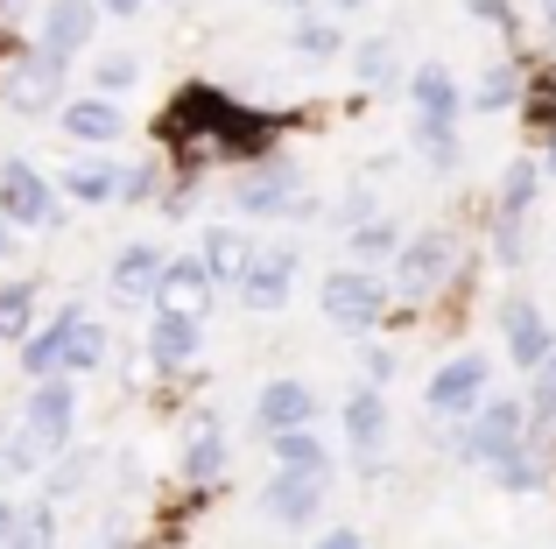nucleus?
Listing matches in <instances>:
<instances>
[{"mask_svg": "<svg viewBox=\"0 0 556 549\" xmlns=\"http://www.w3.org/2000/svg\"><path fill=\"white\" fill-rule=\"evenodd\" d=\"M549 480V465L521 444V451H507V458H493V486H507V494H535V486Z\"/></svg>", "mask_w": 556, "mask_h": 549, "instance_id": "nucleus-29", "label": "nucleus"}, {"mask_svg": "<svg viewBox=\"0 0 556 549\" xmlns=\"http://www.w3.org/2000/svg\"><path fill=\"white\" fill-rule=\"evenodd\" d=\"M71 317H78V303H64L42 331H28V339H22V373H28V381L64 373V331H71Z\"/></svg>", "mask_w": 556, "mask_h": 549, "instance_id": "nucleus-20", "label": "nucleus"}, {"mask_svg": "<svg viewBox=\"0 0 556 549\" xmlns=\"http://www.w3.org/2000/svg\"><path fill=\"white\" fill-rule=\"evenodd\" d=\"M388 373H394V359H388V353H367V381L380 387V381H388Z\"/></svg>", "mask_w": 556, "mask_h": 549, "instance_id": "nucleus-44", "label": "nucleus"}, {"mask_svg": "<svg viewBox=\"0 0 556 549\" xmlns=\"http://www.w3.org/2000/svg\"><path fill=\"white\" fill-rule=\"evenodd\" d=\"M268 458L275 465H303V472H331V451H325V437H317L311 423L303 430H268Z\"/></svg>", "mask_w": 556, "mask_h": 549, "instance_id": "nucleus-27", "label": "nucleus"}, {"mask_svg": "<svg viewBox=\"0 0 556 549\" xmlns=\"http://www.w3.org/2000/svg\"><path fill=\"white\" fill-rule=\"evenodd\" d=\"M254 423H261V437H268V430H303V423H317V387L296 381V373L268 381V387L254 395Z\"/></svg>", "mask_w": 556, "mask_h": 549, "instance_id": "nucleus-11", "label": "nucleus"}, {"mask_svg": "<svg viewBox=\"0 0 556 549\" xmlns=\"http://www.w3.org/2000/svg\"><path fill=\"white\" fill-rule=\"evenodd\" d=\"M85 549H121V542H113V536H92V542H85Z\"/></svg>", "mask_w": 556, "mask_h": 549, "instance_id": "nucleus-50", "label": "nucleus"}, {"mask_svg": "<svg viewBox=\"0 0 556 549\" xmlns=\"http://www.w3.org/2000/svg\"><path fill=\"white\" fill-rule=\"evenodd\" d=\"M42 465V451L22 437V423H8L0 430V486H14V480H28V472Z\"/></svg>", "mask_w": 556, "mask_h": 549, "instance_id": "nucleus-33", "label": "nucleus"}, {"mask_svg": "<svg viewBox=\"0 0 556 549\" xmlns=\"http://www.w3.org/2000/svg\"><path fill=\"white\" fill-rule=\"evenodd\" d=\"M204 268L218 274V282H240V268L254 261V240H247V226H204Z\"/></svg>", "mask_w": 556, "mask_h": 549, "instance_id": "nucleus-25", "label": "nucleus"}, {"mask_svg": "<svg viewBox=\"0 0 556 549\" xmlns=\"http://www.w3.org/2000/svg\"><path fill=\"white\" fill-rule=\"evenodd\" d=\"M486 381H493L486 353H458L451 367H437V373H430V409H437V416H458V409H472V401L486 395Z\"/></svg>", "mask_w": 556, "mask_h": 549, "instance_id": "nucleus-13", "label": "nucleus"}, {"mask_svg": "<svg viewBox=\"0 0 556 549\" xmlns=\"http://www.w3.org/2000/svg\"><path fill=\"white\" fill-rule=\"evenodd\" d=\"M14 233H22V226H8V219H0V261H14Z\"/></svg>", "mask_w": 556, "mask_h": 549, "instance_id": "nucleus-48", "label": "nucleus"}, {"mask_svg": "<svg viewBox=\"0 0 556 549\" xmlns=\"http://www.w3.org/2000/svg\"><path fill=\"white\" fill-rule=\"evenodd\" d=\"M56 120H64V135H71V141H85V149H106V141H121V135H127V113L113 106L106 92L56 106Z\"/></svg>", "mask_w": 556, "mask_h": 549, "instance_id": "nucleus-19", "label": "nucleus"}, {"mask_svg": "<svg viewBox=\"0 0 556 549\" xmlns=\"http://www.w3.org/2000/svg\"><path fill=\"white\" fill-rule=\"evenodd\" d=\"M14 522H22V508H14V500H0V549H8V536H14Z\"/></svg>", "mask_w": 556, "mask_h": 549, "instance_id": "nucleus-45", "label": "nucleus"}, {"mask_svg": "<svg viewBox=\"0 0 556 549\" xmlns=\"http://www.w3.org/2000/svg\"><path fill=\"white\" fill-rule=\"evenodd\" d=\"M22 437L36 444L42 458L71 451V430H78V381L71 373H50V381H28V401H22Z\"/></svg>", "mask_w": 556, "mask_h": 549, "instance_id": "nucleus-2", "label": "nucleus"}, {"mask_svg": "<svg viewBox=\"0 0 556 549\" xmlns=\"http://www.w3.org/2000/svg\"><path fill=\"white\" fill-rule=\"evenodd\" d=\"M232 205L247 212V219H268V212H296L303 205V177L289 163H275V155H261V163H247V177L232 183Z\"/></svg>", "mask_w": 556, "mask_h": 549, "instance_id": "nucleus-6", "label": "nucleus"}, {"mask_svg": "<svg viewBox=\"0 0 556 549\" xmlns=\"http://www.w3.org/2000/svg\"><path fill=\"white\" fill-rule=\"evenodd\" d=\"M353 254H359V261H388V254H402V233H394L388 219H380V226H359V233H353Z\"/></svg>", "mask_w": 556, "mask_h": 549, "instance_id": "nucleus-37", "label": "nucleus"}, {"mask_svg": "<svg viewBox=\"0 0 556 549\" xmlns=\"http://www.w3.org/2000/svg\"><path fill=\"white\" fill-rule=\"evenodd\" d=\"M416 141H422V155H430L437 169H451V163H458V135H451L444 120H416Z\"/></svg>", "mask_w": 556, "mask_h": 549, "instance_id": "nucleus-36", "label": "nucleus"}, {"mask_svg": "<svg viewBox=\"0 0 556 549\" xmlns=\"http://www.w3.org/2000/svg\"><path fill=\"white\" fill-rule=\"evenodd\" d=\"M289 289H296V254H289V247H268V254H261L254 247V261L240 268V303L254 317H275L289 303Z\"/></svg>", "mask_w": 556, "mask_h": 549, "instance_id": "nucleus-7", "label": "nucleus"}, {"mask_svg": "<svg viewBox=\"0 0 556 549\" xmlns=\"http://www.w3.org/2000/svg\"><path fill=\"white\" fill-rule=\"evenodd\" d=\"M232 106H240V99L218 92V85H184V92L155 113V141H163L169 155H204L218 141V127L232 120Z\"/></svg>", "mask_w": 556, "mask_h": 549, "instance_id": "nucleus-1", "label": "nucleus"}, {"mask_svg": "<svg viewBox=\"0 0 556 549\" xmlns=\"http://www.w3.org/2000/svg\"><path fill=\"white\" fill-rule=\"evenodd\" d=\"M353 64H359V78H388V64H394V50H388V36H374V42H359V56H353Z\"/></svg>", "mask_w": 556, "mask_h": 549, "instance_id": "nucleus-40", "label": "nucleus"}, {"mask_svg": "<svg viewBox=\"0 0 556 549\" xmlns=\"http://www.w3.org/2000/svg\"><path fill=\"white\" fill-rule=\"evenodd\" d=\"M345 437H353V458H359V472H374L380 465V444H388V401H380V387L367 381L353 401H345Z\"/></svg>", "mask_w": 556, "mask_h": 549, "instance_id": "nucleus-18", "label": "nucleus"}, {"mask_svg": "<svg viewBox=\"0 0 556 549\" xmlns=\"http://www.w3.org/2000/svg\"><path fill=\"white\" fill-rule=\"evenodd\" d=\"M515 99H521V71H515V64H486V78H479V92L465 99V106L501 113V106H515Z\"/></svg>", "mask_w": 556, "mask_h": 549, "instance_id": "nucleus-32", "label": "nucleus"}, {"mask_svg": "<svg viewBox=\"0 0 556 549\" xmlns=\"http://www.w3.org/2000/svg\"><path fill=\"white\" fill-rule=\"evenodd\" d=\"M331 8H345V14H353V8H367V0H331Z\"/></svg>", "mask_w": 556, "mask_h": 549, "instance_id": "nucleus-51", "label": "nucleus"}, {"mask_svg": "<svg viewBox=\"0 0 556 549\" xmlns=\"http://www.w3.org/2000/svg\"><path fill=\"white\" fill-rule=\"evenodd\" d=\"M56 191H64L71 205H113V197H121V169L99 163V155H78V163L64 169V183H56Z\"/></svg>", "mask_w": 556, "mask_h": 549, "instance_id": "nucleus-23", "label": "nucleus"}, {"mask_svg": "<svg viewBox=\"0 0 556 549\" xmlns=\"http://www.w3.org/2000/svg\"><path fill=\"white\" fill-rule=\"evenodd\" d=\"M0 219L22 226V233H50V226H64V191H56L36 163L8 155V163H0Z\"/></svg>", "mask_w": 556, "mask_h": 549, "instance_id": "nucleus-3", "label": "nucleus"}, {"mask_svg": "<svg viewBox=\"0 0 556 549\" xmlns=\"http://www.w3.org/2000/svg\"><path fill=\"white\" fill-rule=\"evenodd\" d=\"M212 289H218V274L204 268V254H177V261H163V282H155V310L212 317Z\"/></svg>", "mask_w": 556, "mask_h": 549, "instance_id": "nucleus-8", "label": "nucleus"}, {"mask_svg": "<svg viewBox=\"0 0 556 549\" xmlns=\"http://www.w3.org/2000/svg\"><path fill=\"white\" fill-rule=\"evenodd\" d=\"M543 14H549V28H556V0H543Z\"/></svg>", "mask_w": 556, "mask_h": 549, "instance_id": "nucleus-53", "label": "nucleus"}, {"mask_svg": "<svg viewBox=\"0 0 556 549\" xmlns=\"http://www.w3.org/2000/svg\"><path fill=\"white\" fill-rule=\"evenodd\" d=\"M311 549H367V542H359L353 528H331V536H325V542H311Z\"/></svg>", "mask_w": 556, "mask_h": 549, "instance_id": "nucleus-43", "label": "nucleus"}, {"mask_svg": "<svg viewBox=\"0 0 556 549\" xmlns=\"http://www.w3.org/2000/svg\"><path fill=\"white\" fill-rule=\"evenodd\" d=\"M529 409H521V401H507V395H493L486 409H479V423H472V437H465V451L472 458H507V451H521V444H529Z\"/></svg>", "mask_w": 556, "mask_h": 549, "instance_id": "nucleus-10", "label": "nucleus"}, {"mask_svg": "<svg viewBox=\"0 0 556 549\" xmlns=\"http://www.w3.org/2000/svg\"><path fill=\"white\" fill-rule=\"evenodd\" d=\"M106 353H113V339H106V324L99 317H71V331H64V373L78 381V373H99L106 367Z\"/></svg>", "mask_w": 556, "mask_h": 549, "instance_id": "nucleus-24", "label": "nucleus"}, {"mask_svg": "<svg viewBox=\"0 0 556 549\" xmlns=\"http://www.w3.org/2000/svg\"><path fill=\"white\" fill-rule=\"evenodd\" d=\"M535 409L556 416V353L543 359V367H535Z\"/></svg>", "mask_w": 556, "mask_h": 549, "instance_id": "nucleus-41", "label": "nucleus"}, {"mask_svg": "<svg viewBox=\"0 0 556 549\" xmlns=\"http://www.w3.org/2000/svg\"><path fill=\"white\" fill-rule=\"evenodd\" d=\"M163 261H169V254H155L149 240H135V247H121V254H113V268H106V289H113L121 303H155Z\"/></svg>", "mask_w": 556, "mask_h": 549, "instance_id": "nucleus-17", "label": "nucleus"}, {"mask_svg": "<svg viewBox=\"0 0 556 549\" xmlns=\"http://www.w3.org/2000/svg\"><path fill=\"white\" fill-rule=\"evenodd\" d=\"M325 486H331V472H303V465H275V480H268V494H261V508L275 514V522H289V528H303L317 508H325Z\"/></svg>", "mask_w": 556, "mask_h": 549, "instance_id": "nucleus-9", "label": "nucleus"}, {"mask_svg": "<svg viewBox=\"0 0 556 549\" xmlns=\"http://www.w3.org/2000/svg\"><path fill=\"white\" fill-rule=\"evenodd\" d=\"M92 36H99V0H50V8H42L36 42L50 56H78Z\"/></svg>", "mask_w": 556, "mask_h": 549, "instance_id": "nucleus-12", "label": "nucleus"}, {"mask_svg": "<svg viewBox=\"0 0 556 549\" xmlns=\"http://www.w3.org/2000/svg\"><path fill=\"white\" fill-rule=\"evenodd\" d=\"M8 549H56V500H28Z\"/></svg>", "mask_w": 556, "mask_h": 549, "instance_id": "nucleus-30", "label": "nucleus"}, {"mask_svg": "<svg viewBox=\"0 0 556 549\" xmlns=\"http://www.w3.org/2000/svg\"><path fill=\"white\" fill-rule=\"evenodd\" d=\"M135 78H141V56L135 50H106V56H99V64H92V92H135Z\"/></svg>", "mask_w": 556, "mask_h": 549, "instance_id": "nucleus-34", "label": "nucleus"}, {"mask_svg": "<svg viewBox=\"0 0 556 549\" xmlns=\"http://www.w3.org/2000/svg\"><path fill=\"white\" fill-rule=\"evenodd\" d=\"M36 296H42V289L28 282V274L0 282V345H22L28 331H36Z\"/></svg>", "mask_w": 556, "mask_h": 549, "instance_id": "nucleus-26", "label": "nucleus"}, {"mask_svg": "<svg viewBox=\"0 0 556 549\" xmlns=\"http://www.w3.org/2000/svg\"><path fill=\"white\" fill-rule=\"evenodd\" d=\"M535 183H543L535 163H507V183H501V212H507V219H529V212H535Z\"/></svg>", "mask_w": 556, "mask_h": 549, "instance_id": "nucleus-35", "label": "nucleus"}, {"mask_svg": "<svg viewBox=\"0 0 556 549\" xmlns=\"http://www.w3.org/2000/svg\"><path fill=\"white\" fill-rule=\"evenodd\" d=\"M289 50H296V56H339V50H345V36H339V22L296 14V28H289Z\"/></svg>", "mask_w": 556, "mask_h": 549, "instance_id": "nucleus-31", "label": "nucleus"}, {"mask_svg": "<svg viewBox=\"0 0 556 549\" xmlns=\"http://www.w3.org/2000/svg\"><path fill=\"white\" fill-rule=\"evenodd\" d=\"M444 274H451V240L444 233H416L402 254H394V282H402L408 296H430Z\"/></svg>", "mask_w": 556, "mask_h": 549, "instance_id": "nucleus-16", "label": "nucleus"}, {"mask_svg": "<svg viewBox=\"0 0 556 549\" xmlns=\"http://www.w3.org/2000/svg\"><path fill=\"white\" fill-rule=\"evenodd\" d=\"M543 169H549V177H556V127H549V155H543Z\"/></svg>", "mask_w": 556, "mask_h": 549, "instance_id": "nucleus-49", "label": "nucleus"}, {"mask_svg": "<svg viewBox=\"0 0 556 549\" xmlns=\"http://www.w3.org/2000/svg\"><path fill=\"white\" fill-rule=\"evenodd\" d=\"M317 310H325L339 331H374L380 310H388V289H380L374 274H359V268H331L325 289H317Z\"/></svg>", "mask_w": 556, "mask_h": 549, "instance_id": "nucleus-5", "label": "nucleus"}, {"mask_svg": "<svg viewBox=\"0 0 556 549\" xmlns=\"http://www.w3.org/2000/svg\"><path fill=\"white\" fill-rule=\"evenodd\" d=\"M472 14H479V22H501V28H515V8H507V0H472Z\"/></svg>", "mask_w": 556, "mask_h": 549, "instance_id": "nucleus-42", "label": "nucleus"}, {"mask_svg": "<svg viewBox=\"0 0 556 549\" xmlns=\"http://www.w3.org/2000/svg\"><path fill=\"white\" fill-rule=\"evenodd\" d=\"M14 8H22V0H0V14H14Z\"/></svg>", "mask_w": 556, "mask_h": 549, "instance_id": "nucleus-54", "label": "nucleus"}, {"mask_svg": "<svg viewBox=\"0 0 556 549\" xmlns=\"http://www.w3.org/2000/svg\"><path fill=\"white\" fill-rule=\"evenodd\" d=\"M22 50H28V42H22V36H14V28H8V22H0V64H8V56H22Z\"/></svg>", "mask_w": 556, "mask_h": 549, "instance_id": "nucleus-46", "label": "nucleus"}, {"mask_svg": "<svg viewBox=\"0 0 556 549\" xmlns=\"http://www.w3.org/2000/svg\"><path fill=\"white\" fill-rule=\"evenodd\" d=\"M275 8H296V14H303V8H311V0H275Z\"/></svg>", "mask_w": 556, "mask_h": 549, "instance_id": "nucleus-52", "label": "nucleus"}, {"mask_svg": "<svg viewBox=\"0 0 556 549\" xmlns=\"http://www.w3.org/2000/svg\"><path fill=\"white\" fill-rule=\"evenodd\" d=\"M155 191H163V169H155V163H135V169H121V205H149Z\"/></svg>", "mask_w": 556, "mask_h": 549, "instance_id": "nucleus-38", "label": "nucleus"}, {"mask_svg": "<svg viewBox=\"0 0 556 549\" xmlns=\"http://www.w3.org/2000/svg\"><path fill=\"white\" fill-rule=\"evenodd\" d=\"M204 345V317H177V310H155L149 317V359L155 373H184Z\"/></svg>", "mask_w": 556, "mask_h": 549, "instance_id": "nucleus-14", "label": "nucleus"}, {"mask_svg": "<svg viewBox=\"0 0 556 549\" xmlns=\"http://www.w3.org/2000/svg\"><path fill=\"white\" fill-rule=\"evenodd\" d=\"M141 8H149V0H99V14H121V22H127V14H141Z\"/></svg>", "mask_w": 556, "mask_h": 549, "instance_id": "nucleus-47", "label": "nucleus"}, {"mask_svg": "<svg viewBox=\"0 0 556 549\" xmlns=\"http://www.w3.org/2000/svg\"><path fill=\"white\" fill-rule=\"evenodd\" d=\"M99 480V451H56V465H50V480H42V500H78L85 486Z\"/></svg>", "mask_w": 556, "mask_h": 549, "instance_id": "nucleus-28", "label": "nucleus"}, {"mask_svg": "<svg viewBox=\"0 0 556 549\" xmlns=\"http://www.w3.org/2000/svg\"><path fill=\"white\" fill-rule=\"evenodd\" d=\"M501 324H507V359H515V367L521 373H535V367H543V359L556 353V331H549V317L543 310H535V303H507V310H501Z\"/></svg>", "mask_w": 556, "mask_h": 549, "instance_id": "nucleus-15", "label": "nucleus"}, {"mask_svg": "<svg viewBox=\"0 0 556 549\" xmlns=\"http://www.w3.org/2000/svg\"><path fill=\"white\" fill-rule=\"evenodd\" d=\"M64 71H71V56H50L42 42H28L22 56H8L0 64V85H8V106L22 113V120H42V113H56V92H64Z\"/></svg>", "mask_w": 556, "mask_h": 549, "instance_id": "nucleus-4", "label": "nucleus"}, {"mask_svg": "<svg viewBox=\"0 0 556 549\" xmlns=\"http://www.w3.org/2000/svg\"><path fill=\"white\" fill-rule=\"evenodd\" d=\"M529 120H535V127H556V71L529 78Z\"/></svg>", "mask_w": 556, "mask_h": 549, "instance_id": "nucleus-39", "label": "nucleus"}, {"mask_svg": "<svg viewBox=\"0 0 556 549\" xmlns=\"http://www.w3.org/2000/svg\"><path fill=\"white\" fill-rule=\"evenodd\" d=\"M218 472H226V430H218L212 416H198V423L184 430V480L190 486H212Z\"/></svg>", "mask_w": 556, "mask_h": 549, "instance_id": "nucleus-22", "label": "nucleus"}, {"mask_svg": "<svg viewBox=\"0 0 556 549\" xmlns=\"http://www.w3.org/2000/svg\"><path fill=\"white\" fill-rule=\"evenodd\" d=\"M408 99H416V120H458V78H451L444 64H416V78H408Z\"/></svg>", "mask_w": 556, "mask_h": 549, "instance_id": "nucleus-21", "label": "nucleus"}]
</instances>
